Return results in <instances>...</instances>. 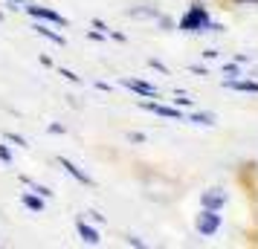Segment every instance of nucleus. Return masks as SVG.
<instances>
[{
  "mask_svg": "<svg viewBox=\"0 0 258 249\" xmlns=\"http://www.w3.org/2000/svg\"><path fill=\"white\" fill-rule=\"evenodd\" d=\"M87 38H90V41H102V38H107L105 32H87Z\"/></svg>",
  "mask_w": 258,
  "mask_h": 249,
  "instance_id": "nucleus-25",
  "label": "nucleus"
},
{
  "mask_svg": "<svg viewBox=\"0 0 258 249\" xmlns=\"http://www.w3.org/2000/svg\"><path fill=\"white\" fill-rule=\"evenodd\" d=\"M171 105H177V107H191V99H188V96H183V93H177V99H171Z\"/></svg>",
  "mask_w": 258,
  "mask_h": 249,
  "instance_id": "nucleus-17",
  "label": "nucleus"
},
{
  "mask_svg": "<svg viewBox=\"0 0 258 249\" xmlns=\"http://www.w3.org/2000/svg\"><path fill=\"white\" fill-rule=\"evenodd\" d=\"M21 183H26V186H29V189L35 191V194H41V197H52V189H47V186H41V183H35V180L21 177Z\"/></svg>",
  "mask_w": 258,
  "mask_h": 249,
  "instance_id": "nucleus-12",
  "label": "nucleus"
},
{
  "mask_svg": "<svg viewBox=\"0 0 258 249\" xmlns=\"http://www.w3.org/2000/svg\"><path fill=\"white\" fill-rule=\"evenodd\" d=\"M0 21H3V15H0Z\"/></svg>",
  "mask_w": 258,
  "mask_h": 249,
  "instance_id": "nucleus-28",
  "label": "nucleus"
},
{
  "mask_svg": "<svg viewBox=\"0 0 258 249\" xmlns=\"http://www.w3.org/2000/svg\"><path fill=\"white\" fill-rule=\"evenodd\" d=\"M58 72L64 75V78H70L73 84H82V75H76V72H73V70H67V67H58Z\"/></svg>",
  "mask_w": 258,
  "mask_h": 249,
  "instance_id": "nucleus-16",
  "label": "nucleus"
},
{
  "mask_svg": "<svg viewBox=\"0 0 258 249\" xmlns=\"http://www.w3.org/2000/svg\"><path fill=\"white\" fill-rule=\"evenodd\" d=\"M21 203H24L29 212H44V197L35 194V191H24L21 194Z\"/></svg>",
  "mask_w": 258,
  "mask_h": 249,
  "instance_id": "nucleus-10",
  "label": "nucleus"
},
{
  "mask_svg": "<svg viewBox=\"0 0 258 249\" xmlns=\"http://www.w3.org/2000/svg\"><path fill=\"white\" fill-rule=\"evenodd\" d=\"M119 84H122V87H128V90H134V93L142 96V99H157V96H160V87L142 81V78H134V75H125Z\"/></svg>",
  "mask_w": 258,
  "mask_h": 249,
  "instance_id": "nucleus-5",
  "label": "nucleus"
},
{
  "mask_svg": "<svg viewBox=\"0 0 258 249\" xmlns=\"http://www.w3.org/2000/svg\"><path fill=\"white\" fill-rule=\"evenodd\" d=\"M148 64H151L154 70H160V72H168V67H165V64H160V61H157V58H151V61H148Z\"/></svg>",
  "mask_w": 258,
  "mask_h": 249,
  "instance_id": "nucleus-23",
  "label": "nucleus"
},
{
  "mask_svg": "<svg viewBox=\"0 0 258 249\" xmlns=\"http://www.w3.org/2000/svg\"><path fill=\"white\" fill-rule=\"evenodd\" d=\"M223 87L226 90H235V93H258V81H249V78H226L223 81Z\"/></svg>",
  "mask_w": 258,
  "mask_h": 249,
  "instance_id": "nucleus-9",
  "label": "nucleus"
},
{
  "mask_svg": "<svg viewBox=\"0 0 258 249\" xmlns=\"http://www.w3.org/2000/svg\"><path fill=\"white\" fill-rule=\"evenodd\" d=\"M9 3H12V0H9ZM18 3H21V0H18Z\"/></svg>",
  "mask_w": 258,
  "mask_h": 249,
  "instance_id": "nucleus-29",
  "label": "nucleus"
},
{
  "mask_svg": "<svg viewBox=\"0 0 258 249\" xmlns=\"http://www.w3.org/2000/svg\"><path fill=\"white\" fill-rule=\"evenodd\" d=\"M90 214V220H96V223H105V214H99V212H87Z\"/></svg>",
  "mask_w": 258,
  "mask_h": 249,
  "instance_id": "nucleus-24",
  "label": "nucleus"
},
{
  "mask_svg": "<svg viewBox=\"0 0 258 249\" xmlns=\"http://www.w3.org/2000/svg\"><path fill=\"white\" fill-rule=\"evenodd\" d=\"M0 162H6V165L12 162V151H9V148H6L3 142H0Z\"/></svg>",
  "mask_w": 258,
  "mask_h": 249,
  "instance_id": "nucleus-18",
  "label": "nucleus"
},
{
  "mask_svg": "<svg viewBox=\"0 0 258 249\" xmlns=\"http://www.w3.org/2000/svg\"><path fill=\"white\" fill-rule=\"evenodd\" d=\"M76 232H79V237H82V243H90V246L102 243V235H99V229H96V226H90L87 220H76Z\"/></svg>",
  "mask_w": 258,
  "mask_h": 249,
  "instance_id": "nucleus-8",
  "label": "nucleus"
},
{
  "mask_svg": "<svg viewBox=\"0 0 258 249\" xmlns=\"http://www.w3.org/2000/svg\"><path fill=\"white\" fill-rule=\"evenodd\" d=\"M218 229H221V214L215 212V209H203V212L195 217V232H198L200 237H212Z\"/></svg>",
  "mask_w": 258,
  "mask_h": 249,
  "instance_id": "nucleus-2",
  "label": "nucleus"
},
{
  "mask_svg": "<svg viewBox=\"0 0 258 249\" xmlns=\"http://www.w3.org/2000/svg\"><path fill=\"white\" fill-rule=\"evenodd\" d=\"M58 165L64 168V171H67L73 180H76V183H82V186H93V177H90V174H84L82 168L73 162V159H67V156H58Z\"/></svg>",
  "mask_w": 258,
  "mask_h": 249,
  "instance_id": "nucleus-7",
  "label": "nucleus"
},
{
  "mask_svg": "<svg viewBox=\"0 0 258 249\" xmlns=\"http://www.w3.org/2000/svg\"><path fill=\"white\" fill-rule=\"evenodd\" d=\"M157 26H163L165 32H168V29H171L174 24H171V18H168V15H163V12H160V18H157Z\"/></svg>",
  "mask_w": 258,
  "mask_h": 249,
  "instance_id": "nucleus-19",
  "label": "nucleus"
},
{
  "mask_svg": "<svg viewBox=\"0 0 258 249\" xmlns=\"http://www.w3.org/2000/svg\"><path fill=\"white\" fill-rule=\"evenodd\" d=\"M226 200H229V194L223 189H218V186H215V189H206L200 194V206H203V209H215V212H221L223 206H226Z\"/></svg>",
  "mask_w": 258,
  "mask_h": 249,
  "instance_id": "nucleus-6",
  "label": "nucleus"
},
{
  "mask_svg": "<svg viewBox=\"0 0 258 249\" xmlns=\"http://www.w3.org/2000/svg\"><path fill=\"white\" fill-rule=\"evenodd\" d=\"M223 72H226V78H229V81H232V78H241L238 64H223Z\"/></svg>",
  "mask_w": 258,
  "mask_h": 249,
  "instance_id": "nucleus-15",
  "label": "nucleus"
},
{
  "mask_svg": "<svg viewBox=\"0 0 258 249\" xmlns=\"http://www.w3.org/2000/svg\"><path fill=\"white\" fill-rule=\"evenodd\" d=\"M191 72H198V75H209V70H203V67H188Z\"/></svg>",
  "mask_w": 258,
  "mask_h": 249,
  "instance_id": "nucleus-27",
  "label": "nucleus"
},
{
  "mask_svg": "<svg viewBox=\"0 0 258 249\" xmlns=\"http://www.w3.org/2000/svg\"><path fill=\"white\" fill-rule=\"evenodd\" d=\"M128 142H140L142 145V142H145V133H134V131H131L128 133Z\"/></svg>",
  "mask_w": 258,
  "mask_h": 249,
  "instance_id": "nucleus-22",
  "label": "nucleus"
},
{
  "mask_svg": "<svg viewBox=\"0 0 258 249\" xmlns=\"http://www.w3.org/2000/svg\"><path fill=\"white\" fill-rule=\"evenodd\" d=\"M38 61H41L44 67H55V64H52V58H49V55H41V58H38Z\"/></svg>",
  "mask_w": 258,
  "mask_h": 249,
  "instance_id": "nucleus-26",
  "label": "nucleus"
},
{
  "mask_svg": "<svg viewBox=\"0 0 258 249\" xmlns=\"http://www.w3.org/2000/svg\"><path fill=\"white\" fill-rule=\"evenodd\" d=\"M47 131H49V133H55V136H64V133H67V128H64V125H58V122H52Z\"/></svg>",
  "mask_w": 258,
  "mask_h": 249,
  "instance_id": "nucleus-21",
  "label": "nucleus"
},
{
  "mask_svg": "<svg viewBox=\"0 0 258 249\" xmlns=\"http://www.w3.org/2000/svg\"><path fill=\"white\" fill-rule=\"evenodd\" d=\"M186 122H195V125H215V113H191V116H186Z\"/></svg>",
  "mask_w": 258,
  "mask_h": 249,
  "instance_id": "nucleus-14",
  "label": "nucleus"
},
{
  "mask_svg": "<svg viewBox=\"0 0 258 249\" xmlns=\"http://www.w3.org/2000/svg\"><path fill=\"white\" fill-rule=\"evenodd\" d=\"M128 15L131 18H154V21H157V18H160V9H148V6H142V9H128Z\"/></svg>",
  "mask_w": 258,
  "mask_h": 249,
  "instance_id": "nucleus-13",
  "label": "nucleus"
},
{
  "mask_svg": "<svg viewBox=\"0 0 258 249\" xmlns=\"http://www.w3.org/2000/svg\"><path fill=\"white\" fill-rule=\"evenodd\" d=\"M26 12L32 15L35 21H44V24L67 26V18H64V15H58L55 9H49V6H35V3H26Z\"/></svg>",
  "mask_w": 258,
  "mask_h": 249,
  "instance_id": "nucleus-4",
  "label": "nucleus"
},
{
  "mask_svg": "<svg viewBox=\"0 0 258 249\" xmlns=\"http://www.w3.org/2000/svg\"><path fill=\"white\" fill-rule=\"evenodd\" d=\"M32 29H35L38 35H44L47 41H52V44H58V47H64V35H58V32H52V29H49V26L44 24V21H38V24L32 26Z\"/></svg>",
  "mask_w": 258,
  "mask_h": 249,
  "instance_id": "nucleus-11",
  "label": "nucleus"
},
{
  "mask_svg": "<svg viewBox=\"0 0 258 249\" xmlns=\"http://www.w3.org/2000/svg\"><path fill=\"white\" fill-rule=\"evenodd\" d=\"M3 136H6L9 142H15V145H21V148H26V139H24V136H18V133H3Z\"/></svg>",
  "mask_w": 258,
  "mask_h": 249,
  "instance_id": "nucleus-20",
  "label": "nucleus"
},
{
  "mask_svg": "<svg viewBox=\"0 0 258 249\" xmlns=\"http://www.w3.org/2000/svg\"><path fill=\"white\" fill-rule=\"evenodd\" d=\"M209 24H212L209 9H206V6H200V3L188 6V12L180 18V29H183V32H206Z\"/></svg>",
  "mask_w": 258,
  "mask_h": 249,
  "instance_id": "nucleus-1",
  "label": "nucleus"
},
{
  "mask_svg": "<svg viewBox=\"0 0 258 249\" xmlns=\"http://www.w3.org/2000/svg\"><path fill=\"white\" fill-rule=\"evenodd\" d=\"M142 110H151V113H157V116L163 119H171V122H186V116H183V110L177 105H163V102H154V99H145V102H140Z\"/></svg>",
  "mask_w": 258,
  "mask_h": 249,
  "instance_id": "nucleus-3",
  "label": "nucleus"
}]
</instances>
